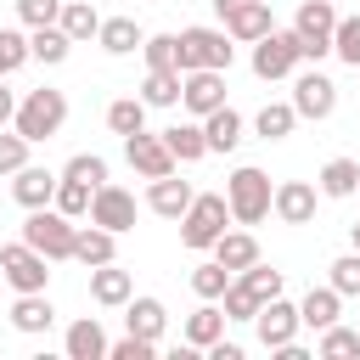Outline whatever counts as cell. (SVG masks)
<instances>
[{
    "label": "cell",
    "instance_id": "6da1fadb",
    "mask_svg": "<svg viewBox=\"0 0 360 360\" xmlns=\"http://www.w3.org/2000/svg\"><path fill=\"white\" fill-rule=\"evenodd\" d=\"M68 124V96L62 90H51V84H39V90H28L22 101H17V118H11V129L28 141V146H39V141H51L56 129Z\"/></svg>",
    "mask_w": 360,
    "mask_h": 360
},
{
    "label": "cell",
    "instance_id": "7a4b0ae2",
    "mask_svg": "<svg viewBox=\"0 0 360 360\" xmlns=\"http://www.w3.org/2000/svg\"><path fill=\"white\" fill-rule=\"evenodd\" d=\"M270 197H276V186H270L264 169H253V163L231 169V180H225V202H231V219H236V225H259V219L270 214Z\"/></svg>",
    "mask_w": 360,
    "mask_h": 360
},
{
    "label": "cell",
    "instance_id": "3957f363",
    "mask_svg": "<svg viewBox=\"0 0 360 360\" xmlns=\"http://www.w3.org/2000/svg\"><path fill=\"white\" fill-rule=\"evenodd\" d=\"M225 225H231L225 191H202V197H191V208L180 214V242L202 253V248H214V242L225 236Z\"/></svg>",
    "mask_w": 360,
    "mask_h": 360
},
{
    "label": "cell",
    "instance_id": "277c9868",
    "mask_svg": "<svg viewBox=\"0 0 360 360\" xmlns=\"http://www.w3.org/2000/svg\"><path fill=\"white\" fill-rule=\"evenodd\" d=\"M73 231H79V225H73L62 208H51V202H45V208H28V219H22V242H28L34 253H45L51 264H56V259H73Z\"/></svg>",
    "mask_w": 360,
    "mask_h": 360
},
{
    "label": "cell",
    "instance_id": "5b68a950",
    "mask_svg": "<svg viewBox=\"0 0 360 360\" xmlns=\"http://www.w3.org/2000/svg\"><path fill=\"white\" fill-rule=\"evenodd\" d=\"M332 28H338V6H332V0H304L298 17H292L298 56H304V62H321V56L332 51Z\"/></svg>",
    "mask_w": 360,
    "mask_h": 360
},
{
    "label": "cell",
    "instance_id": "8992f818",
    "mask_svg": "<svg viewBox=\"0 0 360 360\" xmlns=\"http://www.w3.org/2000/svg\"><path fill=\"white\" fill-rule=\"evenodd\" d=\"M231 56H236V45H231L225 28H186V34H180V73H191V68H219V73H231Z\"/></svg>",
    "mask_w": 360,
    "mask_h": 360
},
{
    "label": "cell",
    "instance_id": "52a82bcc",
    "mask_svg": "<svg viewBox=\"0 0 360 360\" xmlns=\"http://www.w3.org/2000/svg\"><path fill=\"white\" fill-rule=\"evenodd\" d=\"M0 270H6V287H17V292H45V281H51V259L34 253L28 242H6Z\"/></svg>",
    "mask_w": 360,
    "mask_h": 360
},
{
    "label": "cell",
    "instance_id": "ba28073f",
    "mask_svg": "<svg viewBox=\"0 0 360 360\" xmlns=\"http://www.w3.org/2000/svg\"><path fill=\"white\" fill-rule=\"evenodd\" d=\"M298 62L304 56H298V34L292 28H270L264 39H253V73L259 79H287Z\"/></svg>",
    "mask_w": 360,
    "mask_h": 360
},
{
    "label": "cell",
    "instance_id": "9c48e42d",
    "mask_svg": "<svg viewBox=\"0 0 360 360\" xmlns=\"http://www.w3.org/2000/svg\"><path fill=\"white\" fill-rule=\"evenodd\" d=\"M180 107L191 118H208L214 107H225V73L219 68H191L180 73Z\"/></svg>",
    "mask_w": 360,
    "mask_h": 360
},
{
    "label": "cell",
    "instance_id": "30bf717a",
    "mask_svg": "<svg viewBox=\"0 0 360 360\" xmlns=\"http://www.w3.org/2000/svg\"><path fill=\"white\" fill-rule=\"evenodd\" d=\"M124 158H129V169H135L141 180L174 174V152H169V141H163V135H146V129L124 135Z\"/></svg>",
    "mask_w": 360,
    "mask_h": 360
},
{
    "label": "cell",
    "instance_id": "8fae6325",
    "mask_svg": "<svg viewBox=\"0 0 360 360\" xmlns=\"http://www.w3.org/2000/svg\"><path fill=\"white\" fill-rule=\"evenodd\" d=\"M90 225L124 236V231L135 225V191H124V186H112V180L96 186V197H90Z\"/></svg>",
    "mask_w": 360,
    "mask_h": 360
},
{
    "label": "cell",
    "instance_id": "7c38bea8",
    "mask_svg": "<svg viewBox=\"0 0 360 360\" xmlns=\"http://www.w3.org/2000/svg\"><path fill=\"white\" fill-rule=\"evenodd\" d=\"M298 326H304V321H298V304H287L281 292H276V298H264V304H259V315H253V332H259V343H264V349L292 343V338H298Z\"/></svg>",
    "mask_w": 360,
    "mask_h": 360
},
{
    "label": "cell",
    "instance_id": "4fadbf2b",
    "mask_svg": "<svg viewBox=\"0 0 360 360\" xmlns=\"http://www.w3.org/2000/svg\"><path fill=\"white\" fill-rule=\"evenodd\" d=\"M332 107H338V84H332L326 73L309 68V73L292 79V112H298V118H315V124H321V118H332Z\"/></svg>",
    "mask_w": 360,
    "mask_h": 360
},
{
    "label": "cell",
    "instance_id": "5bb4252c",
    "mask_svg": "<svg viewBox=\"0 0 360 360\" xmlns=\"http://www.w3.org/2000/svg\"><path fill=\"white\" fill-rule=\"evenodd\" d=\"M219 17H225V34H231L236 45H253V39H264V34L276 28L270 0H236V6H225Z\"/></svg>",
    "mask_w": 360,
    "mask_h": 360
},
{
    "label": "cell",
    "instance_id": "9a60e30c",
    "mask_svg": "<svg viewBox=\"0 0 360 360\" xmlns=\"http://www.w3.org/2000/svg\"><path fill=\"white\" fill-rule=\"evenodd\" d=\"M270 214L281 225H309L315 219V186L309 180H281L276 197H270Z\"/></svg>",
    "mask_w": 360,
    "mask_h": 360
},
{
    "label": "cell",
    "instance_id": "2e32d148",
    "mask_svg": "<svg viewBox=\"0 0 360 360\" xmlns=\"http://www.w3.org/2000/svg\"><path fill=\"white\" fill-rule=\"evenodd\" d=\"M11 197H17L22 208H45V202L56 197V174L39 169V163H22V169L11 174Z\"/></svg>",
    "mask_w": 360,
    "mask_h": 360
},
{
    "label": "cell",
    "instance_id": "e0dca14e",
    "mask_svg": "<svg viewBox=\"0 0 360 360\" xmlns=\"http://www.w3.org/2000/svg\"><path fill=\"white\" fill-rule=\"evenodd\" d=\"M191 197H197V191H191L186 180H174V174H158V180L146 186V208L163 214V219H180V214L191 208Z\"/></svg>",
    "mask_w": 360,
    "mask_h": 360
},
{
    "label": "cell",
    "instance_id": "ac0fdd59",
    "mask_svg": "<svg viewBox=\"0 0 360 360\" xmlns=\"http://www.w3.org/2000/svg\"><path fill=\"white\" fill-rule=\"evenodd\" d=\"M73 259H79L84 270L112 264V259H118V236H112V231H101V225H79V231H73Z\"/></svg>",
    "mask_w": 360,
    "mask_h": 360
},
{
    "label": "cell",
    "instance_id": "d6986e66",
    "mask_svg": "<svg viewBox=\"0 0 360 360\" xmlns=\"http://www.w3.org/2000/svg\"><path fill=\"white\" fill-rule=\"evenodd\" d=\"M129 292H135V281H129V270H118V259L90 270V298H96V304L118 309V304H129Z\"/></svg>",
    "mask_w": 360,
    "mask_h": 360
},
{
    "label": "cell",
    "instance_id": "ffe728a7",
    "mask_svg": "<svg viewBox=\"0 0 360 360\" xmlns=\"http://www.w3.org/2000/svg\"><path fill=\"white\" fill-rule=\"evenodd\" d=\"M62 349H68V360H107V332H101V321H96V315L73 321L68 338H62Z\"/></svg>",
    "mask_w": 360,
    "mask_h": 360
},
{
    "label": "cell",
    "instance_id": "44dd1931",
    "mask_svg": "<svg viewBox=\"0 0 360 360\" xmlns=\"http://www.w3.org/2000/svg\"><path fill=\"white\" fill-rule=\"evenodd\" d=\"M338 309H343V292L326 281V287H309V292H304V304H298V321H304V326H315V332H326V326L338 321Z\"/></svg>",
    "mask_w": 360,
    "mask_h": 360
},
{
    "label": "cell",
    "instance_id": "7402d4cb",
    "mask_svg": "<svg viewBox=\"0 0 360 360\" xmlns=\"http://www.w3.org/2000/svg\"><path fill=\"white\" fill-rule=\"evenodd\" d=\"M124 326H129L135 338H152V343H158L163 326H169V309H163L158 298H135V292H129V304H124Z\"/></svg>",
    "mask_w": 360,
    "mask_h": 360
},
{
    "label": "cell",
    "instance_id": "603a6c76",
    "mask_svg": "<svg viewBox=\"0 0 360 360\" xmlns=\"http://www.w3.org/2000/svg\"><path fill=\"white\" fill-rule=\"evenodd\" d=\"M219 338H225V309H219L214 298H202V309L186 315V349H208V343H219Z\"/></svg>",
    "mask_w": 360,
    "mask_h": 360
},
{
    "label": "cell",
    "instance_id": "cb8c5ba5",
    "mask_svg": "<svg viewBox=\"0 0 360 360\" xmlns=\"http://www.w3.org/2000/svg\"><path fill=\"white\" fill-rule=\"evenodd\" d=\"M96 39H101V51L107 56H129V51H141V22L135 17H101V28H96Z\"/></svg>",
    "mask_w": 360,
    "mask_h": 360
},
{
    "label": "cell",
    "instance_id": "d4e9b609",
    "mask_svg": "<svg viewBox=\"0 0 360 360\" xmlns=\"http://www.w3.org/2000/svg\"><path fill=\"white\" fill-rule=\"evenodd\" d=\"M202 141H208V152H236V141H242V112H236V107H214V112L202 118Z\"/></svg>",
    "mask_w": 360,
    "mask_h": 360
},
{
    "label": "cell",
    "instance_id": "484cf974",
    "mask_svg": "<svg viewBox=\"0 0 360 360\" xmlns=\"http://www.w3.org/2000/svg\"><path fill=\"white\" fill-rule=\"evenodd\" d=\"M51 321H56V309H51V298L45 292H17V304H11V326L17 332H51Z\"/></svg>",
    "mask_w": 360,
    "mask_h": 360
},
{
    "label": "cell",
    "instance_id": "4316f807",
    "mask_svg": "<svg viewBox=\"0 0 360 360\" xmlns=\"http://www.w3.org/2000/svg\"><path fill=\"white\" fill-rule=\"evenodd\" d=\"M68 51H73V39H68L56 22H45V28H28V56H34V62L56 68V62H68Z\"/></svg>",
    "mask_w": 360,
    "mask_h": 360
},
{
    "label": "cell",
    "instance_id": "83f0119b",
    "mask_svg": "<svg viewBox=\"0 0 360 360\" xmlns=\"http://www.w3.org/2000/svg\"><path fill=\"white\" fill-rule=\"evenodd\" d=\"M208 253H214V259H219V264H225V270L236 276V270H248V264L259 259V242H253L248 231H225V236H219V242H214Z\"/></svg>",
    "mask_w": 360,
    "mask_h": 360
},
{
    "label": "cell",
    "instance_id": "f1b7e54d",
    "mask_svg": "<svg viewBox=\"0 0 360 360\" xmlns=\"http://www.w3.org/2000/svg\"><path fill=\"white\" fill-rule=\"evenodd\" d=\"M56 28L79 45V39H96V28H101V17H96V6L90 0H62V17H56Z\"/></svg>",
    "mask_w": 360,
    "mask_h": 360
},
{
    "label": "cell",
    "instance_id": "f546056e",
    "mask_svg": "<svg viewBox=\"0 0 360 360\" xmlns=\"http://www.w3.org/2000/svg\"><path fill=\"white\" fill-rule=\"evenodd\" d=\"M141 101H146V107H174V101H180V68H146Z\"/></svg>",
    "mask_w": 360,
    "mask_h": 360
},
{
    "label": "cell",
    "instance_id": "4dcf8cb0",
    "mask_svg": "<svg viewBox=\"0 0 360 360\" xmlns=\"http://www.w3.org/2000/svg\"><path fill=\"white\" fill-rule=\"evenodd\" d=\"M163 141H169L174 163H197V158H208V141H202V118H197V124H174V129H163Z\"/></svg>",
    "mask_w": 360,
    "mask_h": 360
},
{
    "label": "cell",
    "instance_id": "1f68e13d",
    "mask_svg": "<svg viewBox=\"0 0 360 360\" xmlns=\"http://www.w3.org/2000/svg\"><path fill=\"white\" fill-rule=\"evenodd\" d=\"M292 124H298L292 101H264V107H259V118H253V129H259L264 141H287V135H292Z\"/></svg>",
    "mask_w": 360,
    "mask_h": 360
},
{
    "label": "cell",
    "instance_id": "d6a6232c",
    "mask_svg": "<svg viewBox=\"0 0 360 360\" xmlns=\"http://www.w3.org/2000/svg\"><path fill=\"white\" fill-rule=\"evenodd\" d=\"M354 186H360V163L354 158H332L321 169V197H354Z\"/></svg>",
    "mask_w": 360,
    "mask_h": 360
},
{
    "label": "cell",
    "instance_id": "836d02e7",
    "mask_svg": "<svg viewBox=\"0 0 360 360\" xmlns=\"http://www.w3.org/2000/svg\"><path fill=\"white\" fill-rule=\"evenodd\" d=\"M107 129H112V135H135V129H146V101H141V96H118V101L107 107Z\"/></svg>",
    "mask_w": 360,
    "mask_h": 360
},
{
    "label": "cell",
    "instance_id": "e575fe53",
    "mask_svg": "<svg viewBox=\"0 0 360 360\" xmlns=\"http://www.w3.org/2000/svg\"><path fill=\"white\" fill-rule=\"evenodd\" d=\"M90 186L84 180H68V174H56V197H51V208H62L68 219H79V214H90Z\"/></svg>",
    "mask_w": 360,
    "mask_h": 360
},
{
    "label": "cell",
    "instance_id": "d590c367",
    "mask_svg": "<svg viewBox=\"0 0 360 360\" xmlns=\"http://www.w3.org/2000/svg\"><path fill=\"white\" fill-rule=\"evenodd\" d=\"M225 287H231V270H225L219 259H208V264H197V270H191V292H197V298H214V304H219V292H225Z\"/></svg>",
    "mask_w": 360,
    "mask_h": 360
},
{
    "label": "cell",
    "instance_id": "8d00e7d4",
    "mask_svg": "<svg viewBox=\"0 0 360 360\" xmlns=\"http://www.w3.org/2000/svg\"><path fill=\"white\" fill-rule=\"evenodd\" d=\"M236 281H242V287H248V292H253L259 304L281 292V270H270V264H259V259H253L248 270H236Z\"/></svg>",
    "mask_w": 360,
    "mask_h": 360
},
{
    "label": "cell",
    "instance_id": "74e56055",
    "mask_svg": "<svg viewBox=\"0 0 360 360\" xmlns=\"http://www.w3.org/2000/svg\"><path fill=\"white\" fill-rule=\"evenodd\" d=\"M332 56L349 62V68H360V17H338V28H332Z\"/></svg>",
    "mask_w": 360,
    "mask_h": 360
},
{
    "label": "cell",
    "instance_id": "f35d334b",
    "mask_svg": "<svg viewBox=\"0 0 360 360\" xmlns=\"http://www.w3.org/2000/svg\"><path fill=\"white\" fill-rule=\"evenodd\" d=\"M219 309H225V321H253V315H259V298L231 276V287L219 292Z\"/></svg>",
    "mask_w": 360,
    "mask_h": 360
},
{
    "label": "cell",
    "instance_id": "ab89813d",
    "mask_svg": "<svg viewBox=\"0 0 360 360\" xmlns=\"http://www.w3.org/2000/svg\"><path fill=\"white\" fill-rule=\"evenodd\" d=\"M141 51H146V68H180V34H152L141 39Z\"/></svg>",
    "mask_w": 360,
    "mask_h": 360
},
{
    "label": "cell",
    "instance_id": "60d3db41",
    "mask_svg": "<svg viewBox=\"0 0 360 360\" xmlns=\"http://www.w3.org/2000/svg\"><path fill=\"white\" fill-rule=\"evenodd\" d=\"M68 180H84L90 191L96 186H107V158H96V152H79V158H68V169H62Z\"/></svg>",
    "mask_w": 360,
    "mask_h": 360
},
{
    "label": "cell",
    "instance_id": "b9f144b4",
    "mask_svg": "<svg viewBox=\"0 0 360 360\" xmlns=\"http://www.w3.org/2000/svg\"><path fill=\"white\" fill-rule=\"evenodd\" d=\"M343 354H360V332H349V326H326L321 332V360H343Z\"/></svg>",
    "mask_w": 360,
    "mask_h": 360
},
{
    "label": "cell",
    "instance_id": "7bdbcfd3",
    "mask_svg": "<svg viewBox=\"0 0 360 360\" xmlns=\"http://www.w3.org/2000/svg\"><path fill=\"white\" fill-rule=\"evenodd\" d=\"M22 62H28V34H17V28H0V79H11Z\"/></svg>",
    "mask_w": 360,
    "mask_h": 360
},
{
    "label": "cell",
    "instance_id": "ee69618b",
    "mask_svg": "<svg viewBox=\"0 0 360 360\" xmlns=\"http://www.w3.org/2000/svg\"><path fill=\"white\" fill-rule=\"evenodd\" d=\"M326 270H332V287H338L343 298H354V292H360V253H343V259H332Z\"/></svg>",
    "mask_w": 360,
    "mask_h": 360
},
{
    "label": "cell",
    "instance_id": "f6af8a7d",
    "mask_svg": "<svg viewBox=\"0 0 360 360\" xmlns=\"http://www.w3.org/2000/svg\"><path fill=\"white\" fill-rule=\"evenodd\" d=\"M158 354V343L152 338H135V332H124L118 343H107V360H152Z\"/></svg>",
    "mask_w": 360,
    "mask_h": 360
},
{
    "label": "cell",
    "instance_id": "bcb514c9",
    "mask_svg": "<svg viewBox=\"0 0 360 360\" xmlns=\"http://www.w3.org/2000/svg\"><path fill=\"white\" fill-rule=\"evenodd\" d=\"M17 17H22V28H45L62 17V0H17Z\"/></svg>",
    "mask_w": 360,
    "mask_h": 360
},
{
    "label": "cell",
    "instance_id": "7dc6e473",
    "mask_svg": "<svg viewBox=\"0 0 360 360\" xmlns=\"http://www.w3.org/2000/svg\"><path fill=\"white\" fill-rule=\"evenodd\" d=\"M28 163V141L17 129H0V174H17Z\"/></svg>",
    "mask_w": 360,
    "mask_h": 360
},
{
    "label": "cell",
    "instance_id": "c3c4849f",
    "mask_svg": "<svg viewBox=\"0 0 360 360\" xmlns=\"http://www.w3.org/2000/svg\"><path fill=\"white\" fill-rule=\"evenodd\" d=\"M11 118H17V96H11V90H6V79H0V129H6Z\"/></svg>",
    "mask_w": 360,
    "mask_h": 360
},
{
    "label": "cell",
    "instance_id": "681fc988",
    "mask_svg": "<svg viewBox=\"0 0 360 360\" xmlns=\"http://www.w3.org/2000/svg\"><path fill=\"white\" fill-rule=\"evenodd\" d=\"M349 242H354V253H360V219H354V225H349Z\"/></svg>",
    "mask_w": 360,
    "mask_h": 360
},
{
    "label": "cell",
    "instance_id": "f907efd6",
    "mask_svg": "<svg viewBox=\"0 0 360 360\" xmlns=\"http://www.w3.org/2000/svg\"><path fill=\"white\" fill-rule=\"evenodd\" d=\"M214 6H219V11H225V6H236V0H214Z\"/></svg>",
    "mask_w": 360,
    "mask_h": 360
},
{
    "label": "cell",
    "instance_id": "816d5d0a",
    "mask_svg": "<svg viewBox=\"0 0 360 360\" xmlns=\"http://www.w3.org/2000/svg\"><path fill=\"white\" fill-rule=\"evenodd\" d=\"M0 281H6V270H0Z\"/></svg>",
    "mask_w": 360,
    "mask_h": 360
},
{
    "label": "cell",
    "instance_id": "f5cc1de1",
    "mask_svg": "<svg viewBox=\"0 0 360 360\" xmlns=\"http://www.w3.org/2000/svg\"><path fill=\"white\" fill-rule=\"evenodd\" d=\"M354 197H360V186H354Z\"/></svg>",
    "mask_w": 360,
    "mask_h": 360
}]
</instances>
